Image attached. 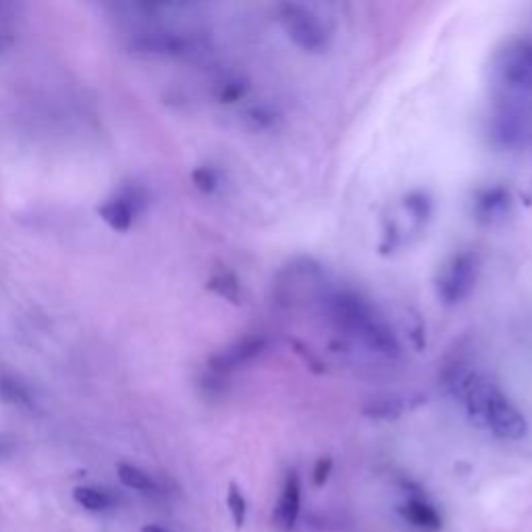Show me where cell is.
Returning a JSON list of instances; mask_svg holds the SVG:
<instances>
[{"instance_id": "d6986e66", "label": "cell", "mask_w": 532, "mask_h": 532, "mask_svg": "<svg viewBox=\"0 0 532 532\" xmlns=\"http://www.w3.org/2000/svg\"><path fill=\"white\" fill-rule=\"evenodd\" d=\"M246 94V84L242 82H227L223 84L219 96L223 102H235L237 98H242Z\"/></svg>"}, {"instance_id": "7a4b0ae2", "label": "cell", "mask_w": 532, "mask_h": 532, "mask_svg": "<svg viewBox=\"0 0 532 532\" xmlns=\"http://www.w3.org/2000/svg\"><path fill=\"white\" fill-rule=\"evenodd\" d=\"M329 308L333 323L352 339L360 341L368 352L383 358H397L402 352L393 329L364 298L341 291L331 298Z\"/></svg>"}, {"instance_id": "ba28073f", "label": "cell", "mask_w": 532, "mask_h": 532, "mask_svg": "<svg viewBox=\"0 0 532 532\" xmlns=\"http://www.w3.org/2000/svg\"><path fill=\"white\" fill-rule=\"evenodd\" d=\"M399 514H402V518L410 526L422 532H439L443 528V518L437 512L435 505L420 495H410L402 505H399Z\"/></svg>"}, {"instance_id": "9a60e30c", "label": "cell", "mask_w": 532, "mask_h": 532, "mask_svg": "<svg viewBox=\"0 0 532 532\" xmlns=\"http://www.w3.org/2000/svg\"><path fill=\"white\" fill-rule=\"evenodd\" d=\"M208 287L229 302H239V296H242V287L231 273H219L217 277H212Z\"/></svg>"}, {"instance_id": "ac0fdd59", "label": "cell", "mask_w": 532, "mask_h": 532, "mask_svg": "<svg viewBox=\"0 0 532 532\" xmlns=\"http://www.w3.org/2000/svg\"><path fill=\"white\" fill-rule=\"evenodd\" d=\"M275 115L269 111V109H264V106H256V109H252V111H248V121L252 123V127H256V129H264V127H269V125H273V119Z\"/></svg>"}, {"instance_id": "9c48e42d", "label": "cell", "mask_w": 532, "mask_h": 532, "mask_svg": "<svg viewBox=\"0 0 532 532\" xmlns=\"http://www.w3.org/2000/svg\"><path fill=\"white\" fill-rule=\"evenodd\" d=\"M190 42L179 34L171 32H150L140 34L131 42V48L138 52H146V55H181L188 50Z\"/></svg>"}, {"instance_id": "2e32d148", "label": "cell", "mask_w": 532, "mask_h": 532, "mask_svg": "<svg viewBox=\"0 0 532 532\" xmlns=\"http://www.w3.org/2000/svg\"><path fill=\"white\" fill-rule=\"evenodd\" d=\"M0 397H3L9 404H19V406L30 404V391L23 387V383L11 377L0 379Z\"/></svg>"}, {"instance_id": "4fadbf2b", "label": "cell", "mask_w": 532, "mask_h": 532, "mask_svg": "<svg viewBox=\"0 0 532 532\" xmlns=\"http://www.w3.org/2000/svg\"><path fill=\"white\" fill-rule=\"evenodd\" d=\"M117 476L119 481L127 487V489H133V491H142V493H158L161 491V487H158V483L154 481V476L148 474L146 470L133 466V464H119L117 466Z\"/></svg>"}, {"instance_id": "ffe728a7", "label": "cell", "mask_w": 532, "mask_h": 532, "mask_svg": "<svg viewBox=\"0 0 532 532\" xmlns=\"http://www.w3.org/2000/svg\"><path fill=\"white\" fill-rule=\"evenodd\" d=\"M333 470V462L329 458H321L314 466V483L316 487H323L329 481V474Z\"/></svg>"}, {"instance_id": "e0dca14e", "label": "cell", "mask_w": 532, "mask_h": 532, "mask_svg": "<svg viewBox=\"0 0 532 532\" xmlns=\"http://www.w3.org/2000/svg\"><path fill=\"white\" fill-rule=\"evenodd\" d=\"M192 179H194L196 188L200 192H204V194H212V192L217 190V185H219V175H217L215 169H210V167L196 169L194 175H192Z\"/></svg>"}, {"instance_id": "5bb4252c", "label": "cell", "mask_w": 532, "mask_h": 532, "mask_svg": "<svg viewBox=\"0 0 532 532\" xmlns=\"http://www.w3.org/2000/svg\"><path fill=\"white\" fill-rule=\"evenodd\" d=\"M227 508H229V514H231L235 528L237 530L244 528L246 518H248V503H246L242 489H239L235 483H231L229 491H227Z\"/></svg>"}, {"instance_id": "603a6c76", "label": "cell", "mask_w": 532, "mask_h": 532, "mask_svg": "<svg viewBox=\"0 0 532 532\" xmlns=\"http://www.w3.org/2000/svg\"><path fill=\"white\" fill-rule=\"evenodd\" d=\"M11 42H13V38H9L7 34H0V50H5Z\"/></svg>"}, {"instance_id": "30bf717a", "label": "cell", "mask_w": 532, "mask_h": 532, "mask_svg": "<svg viewBox=\"0 0 532 532\" xmlns=\"http://www.w3.org/2000/svg\"><path fill=\"white\" fill-rule=\"evenodd\" d=\"M508 210H510V194L501 188L485 190L481 196L476 198V204H474V212H476L478 221H483L487 225H493L508 217Z\"/></svg>"}, {"instance_id": "7c38bea8", "label": "cell", "mask_w": 532, "mask_h": 532, "mask_svg": "<svg viewBox=\"0 0 532 532\" xmlns=\"http://www.w3.org/2000/svg\"><path fill=\"white\" fill-rule=\"evenodd\" d=\"M73 499L77 505H82L88 512H106L115 508V495L100 487H75L73 489Z\"/></svg>"}, {"instance_id": "277c9868", "label": "cell", "mask_w": 532, "mask_h": 532, "mask_svg": "<svg viewBox=\"0 0 532 532\" xmlns=\"http://www.w3.org/2000/svg\"><path fill=\"white\" fill-rule=\"evenodd\" d=\"M497 86L514 98L532 94V40H512L505 44L493 63Z\"/></svg>"}, {"instance_id": "44dd1931", "label": "cell", "mask_w": 532, "mask_h": 532, "mask_svg": "<svg viewBox=\"0 0 532 532\" xmlns=\"http://www.w3.org/2000/svg\"><path fill=\"white\" fill-rule=\"evenodd\" d=\"M13 451V439L7 435H0V462L11 456Z\"/></svg>"}, {"instance_id": "6da1fadb", "label": "cell", "mask_w": 532, "mask_h": 532, "mask_svg": "<svg viewBox=\"0 0 532 532\" xmlns=\"http://www.w3.org/2000/svg\"><path fill=\"white\" fill-rule=\"evenodd\" d=\"M456 393L476 427L503 441H520L526 437L528 424L524 414L491 379L478 375V372H468L458 379Z\"/></svg>"}, {"instance_id": "52a82bcc", "label": "cell", "mask_w": 532, "mask_h": 532, "mask_svg": "<svg viewBox=\"0 0 532 532\" xmlns=\"http://www.w3.org/2000/svg\"><path fill=\"white\" fill-rule=\"evenodd\" d=\"M300 503H302L300 476H298L296 470H291L285 476L283 489H281L277 508H275V522L283 530H291V528L296 526V522L300 518Z\"/></svg>"}, {"instance_id": "5b68a950", "label": "cell", "mask_w": 532, "mask_h": 532, "mask_svg": "<svg viewBox=\"0 0 532 532\" xmlns=\"http://www.w3.org/2000/svg\"><path fill=\"white\" fill-rule=\"evenodd\" d=\"M478 277V258L472 252L451 256L437 275V294L443 304L456 306L470 296Z\"/></svg>"}, {"instance_id": "8fae6325", "label": "cell", "mask_w": 532, "mask_h": 532, "mask_svg": "<svg viewBox=\"0 0 532 532\" xmlns=\"http://www.w3.org/2000/svg\"><path fill=\"white\" fill-rule=\"evenodd\" d=\"M100 217L115 231H127L133 223V217H136V208H133L125 198L117 196L100 206Z\"/></svg>"}, {"instance_id": "3957f363", "label": "cell", "mask_w": 532, "mask_h": 532, "mask_svg": "<svg viewBox=\"0 0 532 532\" xmlns=\"http://www.w3.org/2000/svg\"><path fill=\"white\" fill-rule=\"evenodd\" d=\"M277 17L287 38L304 52H323L331 44V30L314 9L300 3H283Z\"/></svg>"}, {"instance_id": "7402d4cb", "label": "cell", "mask_w": 532, "mask_h": 532, "mask_svg": "<svg viewBox=\"0 0 532 532\" xmlns=\"http://www.w3.org/2000/svg\"><path fill=\"white\" fill-rule=\"evenodd\" d=\"M140 532H169L167 528H163V526H156V524H148V526H144Z\"/></svg>"}, {"instance_id": "8992f818", "label": "cell", "mask_w": 532, "mask_h": 532, "mask_svg": "<svg viewBox=\"0 0 532 532\" xmlns=\"http://www.w3.org/2000/svg\"><path fill=\"white\" fill-rule=\"evenodd\" d=\"M264 350H266V339L262 335H248L244 339L235 341L231 348H227L219 356L212 358L210 366L217 375H227V372L256 360Z\"/></svg>"}]
</instances>
